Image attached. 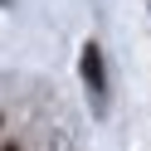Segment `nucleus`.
I'll return each instance as SVG.
<instances>
[{"label":"nucleus","mask_w":151,"mask_h":151,"mask_svg":"<svg viewBox=\"0 0 151 151\" xmlns=\"http://www.w3.org/2000/svg\"><path fill=\"white\" fill-rule=\"evenodd\" d=\"M83 83H88L93 102L102 107V98H107V73H102V49L98 44H83Z\"/></svg>","instance_id":"obj_1"},{"label":"nucleus","mask_w":151,"mask_h":151,"mask_svg":"<svg viewBox=\"0 0 151 151\" xmlns=\"http://www.w3.org/2000/svg\"><path fill=\"white\" fill-rule=\"evenodd\" d=\"M5 151H20V146H5Z\"/></svg>","instance_id":"obj_2"}]
</instances>
